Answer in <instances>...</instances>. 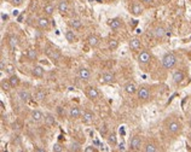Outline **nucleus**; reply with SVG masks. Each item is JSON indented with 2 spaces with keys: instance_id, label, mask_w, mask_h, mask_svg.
<instances>
[{
  "instance_id": "f257e3e1",
  "label": "nucleus",
  "mask_w": 191,
  "mask_h": 152,
  "mask_svg": "<svg viewBox=\"0 0 191 152\" xmlns=\"http://www.w3.org/2000/svg\"><path fill=\"white\" fill-rule=\"evenodd\" d=\"M164 128L167 130L168 134L171 135H178L180 134L181 129H183V126L180 123V121H178L177 118H173V117H168L164 122Z\"/></svg>"
},
{
  "instance_id": "f03ea898",
  "label": "nucleus",
  "mask_w": 191,
  "mask_h": 152,
  "mask_svg": "<svg viewBox=\"0 0 191 152\" xmlns=\"http://www.w3.org/2000/svg\"><path fill=\"white\" fill-rule=\"evenodd\" d=\"M177 62H178L177 56L174 53H172V52H168L162 58V66L164 69H167V70H171V69H173L175 66Z\"/></svg>"
},
{
  "instance_id": "7ed1b4c3",
  "label": "nucleus",
  "mask_w": 191,
  "mask_h": 152,
  "mask_svg": "<svg viewBox=\"0 0 191 152\" xmlns=\"http://www.w3.org/2000/svg\"><path fill=\"white\" fill-rule=\"evenodd\" d=\"M137 97L142 102H148L150 99V88L148 86H140V87H138Z\"/></svg>"
},
{
  "instance_id": "20e7f679",
  "label": "nucleus",
  "mask_w": 191,
  "mask_h": 152,
  "mask_svg": "<svg viewBox=\"0 0 191 152\" xmlns=\"http://www.w3.org/2000/svg\"><path fill=\"white\" fill-rule=\"evenodd\" d=\"M115 82V74L114 72H104L101 78V84H104V85H110V84H114Z\"/></svg>"
},
{
  "instance_id": "39448f33",
  "label": "nucleus",
  "mask_w": 191,
  "mask_h": 152,
  "mask_svg": "<svg viewBox=\"0 0 191 152\" xmlns=\"http://www.w3.org/2000/svg\"><path fill=\"white\" fill-rule=\"evenodd\" d=\"M172 79H173V82L175 85H180L185 80V74L183 70H175L172 75Z\"/></svg>"
},
{
  "instance_id": "423d86ee",
  "label": "nucleus",
  "mask_w": 191,
  "mask_h": 152,
  "mask_svg": "<svg viewBox=\"0 0 191 152\" xmlns=\"http://www.w3.org/2000/svg\"><path fill=\"white\" fill-rule=\"evenodd\" d=\"M46 54L51 58V59H53V60H59L61 59V57H62V54H61V52L58 51V50H56V48H53V47H46Z\"/></svg>"
},
{
  "instance_id": "0eeeda50",
  "label": "nucleus",
  "mask_w": 191,
  "mask_h": 152,
  "mask_svg": "<svg viewBox=\"0 0 191 152\" xmlns=\"http://www.w3.org/2000/svg\"><path fill=\"white\" fill-rule=\"evenodd\" d=\"M150 60H151V53H150L148 50H144V51H142V52L139 53V56H138V62H139L140 64H148Z\"/></svg>"
},
{
  "instance_id": "6e6552de",
  "label": "nucleus",
  "mask_w": 191,
  "mask_h": 152,
  "mask_svg": "<svg viewBox=\"0 0 191 152\" xmlns=\"http://www.w3.org/2000/svg\"><path fill=\"white\" fill-rule=\"evenodd\" d=\"M130 146H131V150H133V151L140 150V147H142V138H140L139 135L132 136L131 142H130Z\"/></svg>"
},
{
  "instance_id": "1a4fd4ad",
  "label": "nucleus",
  "mask_w": 191,
  "mask_h": 152,
  "mask_svg": "<svg viewBox=\"0 0 191 152\" xmlns=\"http://www.w3.org/2000/svg\"><path fill=\"white\" fill-rule=\"evenodd\" d=\"M86 96H87L88 99L94 100V99H97V98L99 97V93H98V90L96 88V87L89 86V87L86 88Z\"/></svg>"
},
{
  "instance_id": "9d476101",
  "label": "nucleus",
  "mask_w": 191,
  "mask_h": 152,
  "mask_svg": "<svg viewBox=\"0 0 191 152\" xmlns=\"http://www.w3.org/2000/svg\"><path fill=\"white\" fill-rule=\"evenodd\" d=\"M77 75H79V79L82 80V81H88L89 78H91V71L87 69V68H80L79 71H77Z\"/></svg>"
},
{
  "instance_id": "9b49d317",
  "label": "nucleus",
  "mask_w": 191,
  "mask_h": 152,
  "mask_svg": "<svg viewBox=\"0 0 191 152\" xmlns=\"http://www.w3.org/2000/svg\"><path fill=\"white\" fill-rule=\"evenodd\" d=\"M8 42H9L10 48H11L12 51H15V50L17 48L18 44H20V39H18V36L11 34V35H9V38H8Z\"/></svg>"
},
{
  "instance_id": "f8f14e48",
  "label": "nucleus",
  "mask_w": 191,
  "mask_h": 152,
  "mask_svg": "<svg viewBox=\"0 0 191 152\" xmlns=\"http://www.w3.org/2000/svg\"><path fill=\"white\" fill-rule=\"evenodd\" d=\"M124 90H125V92L127 93V94H134V93H137V91H138V87L136 86V84L134 82H127L126 85H125V87H124Z\"/></svg>"
},
{
  "instance_id": "ddd939ff",
  "label": "nucleus",
  "mask_w": 191,
  "mask_h": 152,
  "mask_svg": "<svg viewBox=\"0 0 191 152\" xmlns=\"http://www.w3.org/2000/svg\"><path fill=\"white\" fill-rule=\"evenodd\" d=\"M93 120H94V114H93L91 110H85V111L82 112V121H83V123L88 124V123H91Z\"/></svg>"
},
{
  "instance_id": "4468645a",
  "label": "nucleus",
  "mask_w": 191,
  "mask_h": 152,
  "mask_svg": "<svg viewBox=\"0 0 191 152\" xmlns=\"http://www.w3.org/2000/svg\"><path fill=\"white\" fill-rule=\"evenodd\" d=\"M131 12L133 16H140L143 14V6L139 3H133L131 6Z\"/></svg>"
},
{
  "instance_id": "2eb2a0df",
  "label": "nucleus",
  "mask_w": 191,
  "mask_h": 152,
  "mask_svg": "<svg viewBox=\"0 0 191 152\" xmlns=\"http://www.w3.org/2000/svg\"><path fill=\"white\" fill-rule=\"evenodd\" d=\"M108 26L113 29V30H117L121 26H122V21L120 18H111L108 21Z\"/></svg>"
},
{
  "instance_id": "dca6fc26",
  "label": "nucleus",
  "mask_w": 191,
  "mask_h": 152,
  "mask_svg": "<svg viewBox=\"0 0 191 152\" xmlns=\"http://www.w3.org/2000/svg\"><path fill=\"white\" fill-rule=\"evenodd\" d=\"M87 44L89 47L94 48V47H97L99 45V38L97 35H88L87 38Z\"/></svg>"
},
{
  "instance_id": "f3484780",
  "label": "nucleus",
  "mask_w": 191,
  "mask_h": 152,
  "mask_svg": "<svg viewBox=\"0 0 191 152\" xmlns=\"http://www.w3.org/2000/svg\"><path fill=\"white\" fill-rule=\"evenodd\" d=\"M81 116V110H80V108H77V106H71L70 109H69V117L71 118V120H76V118H79Z\"/></svg>"
},
{
  "instance_id": "a211bd4d",
  "label": "nucleus",
  "mask_w": 191,
  "mask_h": 152,
  "mask_svg": "<svg viewBox=\"0 0 191 152\" xmlns=\"http://www.w3.org/2000/svg\"><path fill=\"white\" fill-rule=\"evenodd\" d=\"M166 34H167V32H166L164 27H162V26H158L154 29V35L156 39H162V38H164Z\"/></svg>"
},
{
  "instance_id": "6ab92c4d",
  "label": "nucleus",
  "mask_w": 191,
  "mask_h": 152,
  "mask_svg": "<svg viewBox=\"0 0 191 152\" xmlns=\"http://www.w3.org/2000/svg\"><path fill=\"white\" fill-rule=\"evenodd\" d=\"M45 118V115L40 111V110H34L33 112H32V121L33 122H41L42 120Z\"/></svg>"
},
{
  "instance_id": "aec40b11",
  "label": "nucleus",
  "mask_w": 191,
  "mask_h": 152,
  "mask_svg": "<svg viewBox=\"0 0 191 152\" xmlns=\"http://www.w3.org/2000/svg\"><path fill=\"white\" fill-rule=\"evenodd\" d=\"M57 10H58V12H59L61 15H65V14L68 12L69 6H68V3L65 2V0H62V2H59V3H58V5H57Z\"/></svg>"
},
{
  "instance_id": "412c9836",
  "label": "nucleus",
  "mask_w": 191,
  "mask_h": 152,
  "mask_svg": "<svg viewBox=\"0 0 191 152\" xmlns=\"http://www.w3.org/2000/svg\"><path fill=\"white\" fill-rule=\"evenodd\" d=\"M44 72H45V70L41 65H34L33 69H32V74H33V76H35V78H42Z\"/></svg>"
},
{
  "instance_id": "4be33fe9",
  "label": "nucleus",
  "mask_w": 191,
  "mask_h": 152,
  "mask_svg": "<svg viewBox=\"0 0 191 152\" xmlns=\"http://www.w3.org/2000/svg\"><path fill=\"white\" fill-rule=\"evenodd\" d=\"M36 24H38V27L40 29H47L49 26H50V21H49L47 17H40L38 20V22H36Z\"/></svg>"
},
{
  "instance_id": "5701e85b",
  "label": "nucleus",
  "mask_w": 191,
  "mask_h": 152,
  "mask_svg": "<svg viewBox=\"0 0 191 152\" xmlns=\"http://www.w3.org/2000/svg\"><path fill=\"white\" fill-rule=\"evenodd\" d=\"M130 48L131 50H133V51H136V50H139L140 48V46H142V42H140V40L138 39V38H133V39H131L130 40Z\"/></svg>"
},
{
  "instance_id": "b1692460",
  "label": "nucleus",
  "mask_w": 191,
  "mask_h": 152,
  "mask_svg": "<svg viewBox=\"0 0 191 152\" xmlns=\"http://www.w3.org/2000/svg\"><path fill=\"white\" fill-rule=\"evenodd\" d=\"M144 151L145 152H157L158 151V147L155 142H146L145 146H144Z\"/></svg>"
},
{
  "instance_id": "393cba45",
  "label": "nucleus",
  "mask_w": 191,
  "mask_h": 152,
  "mask_svg": "<svg viewBox=\"0 0 191 152\" xmlns=\"http://www.w3.org/2000/svg\"><path fill=\"white\" fill-rule=\"evenodd\" d=\"M18 98L21 102L23 103H27L29 99H30V93L28 91H20L18 92Z\"/></svg>"
},
{
  "instance_id": "a878e982",
  "label": "nucleus",
  "mask_w": 191,
  "mask_h": 152,
  "mask_svg": "<svg viewBox=\"0 0 191 152\" xmlns=\"http://www.w3.org/2000/svg\"><path fill=\"white\" fill-rule=\"evenodd\" d=\"M34 98H35V100L39 102V103H40V102H44L45 98H46V92H45L44 90H38V91L35 92Z\"/></svg>"
},
{
  "instance_id": "bb28decb",
  "label": "nucleus",
  "mask_w": 191,
  "mask_h": 152,
  "mask_svg": "<svg viewBox=\"0 0 191 152\" xmlns=\"http://www.w3.org/2000/svg\"><path fill=\"white\" fill-rule=\"evenodd\" d=\"M9 81H10V84H11V86H12V88H15V87H18V85H20V78L16 75V74H14V75H10V78H9Z\"/></svg>"
},
{
  "instance_id": "cd10ccee",
  "label": "nucleus",
  "mask_w": 191,
  "mask_h": 152,
  "mask_svg": "<svg viewBox=\"0 0 191 152\" xmlns=\"http://www.w3.org/2000/svg\"><path fill=\"white\" fill-rule=\"evenodd\" d=\"M27 58H28L29 60H32V62L36 60V59H38V52H36V50L29 48V50L27 51Z\"/></svg>"
},
{
  "instance_id": "c85d7f7f",
  "label": "nucleus",
  "mask_w": 191,
  "mask_h": 152,
  "mask_svg": "<svg viewBox=\"0 0 191 152\" xmlns=\"http://www.w3.org/2000/svg\"><path fill=\"white\" fill-rule=\"evenodd\" d=\"M69 26L73 28V29H80L82 27V22L77 18H73L70 22H69Z\"/></svg>"
},
{
  "instance_id": "c756f323",
  "label": "nucleus",
  "mask_w": 191,
  "mask_h": 152,
  "mask_svg": "<svg viewBox=\"0 0 191 152\" xmlns=\"http://www.w3.org/2000/svg\"><path fill=\"white\" fill-rule=\"evenodd\" d=\"M44 121H45V123H46L47 126H53V124H56V120H55V117H53L52 114H46Z\"/></svg>"
},
{
  "instance_id": "7c9ffc66",
  "label": "nucleus",
  "mask_w": 191,
  "mask_h": 152,
  "mask_svg": "<svg viewBox=\"0 0 191 152\" xmlns=\"http://www.w3.org/2000/svg\"><path fill=\"white\" fill-rule=\"evenodd\" d=\"M53 12H55V6L52 4H46L44 6V14L46 16H51V15H53Z\"/></svg>"
},
{
  "instance_id": "2f4dec72",
  "label": "nucleus",
  "mask_w": 191,
  "mask_h": 152,
  "mask_svg": "<svg viewBox=\"0 0 191 152\" xmlns=\"http://www.w3.org/2000/svg\"><path fill=\"white\" fill-rule=\"evenodd\" d=\"M65 39H67V41L68 42H75V40H76V36H75V34H74V32L73 30H67L65 32Z\"/></svg>"
},
{
  "instance_id": "473e14b6",
  "label": "nucleus",
  "mask_w": 191,
  "mask_h": 152,
  "mask_svg": "<svg viewBox=\"0 0 191 152\" xmlns=\"http://www.w3.org/2000/svg\"><path fill=\"white\" fill-rule=\"evenodd\" d=\"M81 150H82V147H81V144L79 141H71V144H70V151H73V152H80Z\"/></svg>"
},
{
  "instance_id": "72a5a7b5",
  "label": "nucleus",
  "mask_w": 191,
  "mask_h": 152,
  "mask_svg": "<svg viewBox=\"0 0 191 152\" xmlns=\"http://www.w3.org/2000/svg\"><path fill=\"white\" fill-rule=\"evenodd\" d=\"M10 88H12V86H11L9 79H8V80H2V90L5 91V92H9Z\"/></svg>"
},
{
  "instance_id": "f704fd0d",
  "label": "nucleus",
  "mask_w": 191,
  "mask_h": 152,
  "mask_svg": "<svg viewBox=\"0 0 191 152\" xmlns=\"http://www.w3.org/2000/svg\"><path fill=\"white\" fill-rule=\"evenodd\" d=\"M108 142H109V145H111V146H115V145L117 144V138H116V134H115V133L109 134V136H108Z\"/></svg>"
},
{
  "instance_id": "c9c22d12",
  "label": "nucleus",
  "mask_w": 191,
  "mask_h": 152,
  "mask_svg": "<svg viewBox=\"0 0 191 152\" xmlns=\"http://www.w3.org/2000/svg\"><path fill=\"white\" fill-rule=\"evenodd\" d=\"M108 46H109V48H110L111 51H114V50H116V48H117V46H119V42H117L115 39H111V40L109 41Z\"/></svg>"
},
{
  "instance_id": "e433bc0d",
  "label": "nucleus",
  "mask_w": 191,
  "mask_h": 152,
  "mask_svg": "<svg viewBox=\"0 0 191 152\" xmlns=\"http://www.w3.org/2000/svg\"><path fill=\"white\" fill-rule=\"evenodd\" d=\"M52 151H53V152H62V151H63V145H62V144H59V142L53 144Z\"/></svg>"
},
{
  "instance_id": "4c0bfd02",
  "label": "nucleus",
  "mask_w": 191,
  "mask_h": 152,
  "mask_svg": "<svg viewBox=\"0 0 191 152\" xmlns=\"http://www.w3.org/2000/svg\"><path fill=\"white\" fill-rule=\"evenodd\" d=\"M6 72H8L9 75H14V74H15V68H14V65H11V64L6 65Z\"/></svg>"
},
{
  "instance_id": "58836bf2",
  "label": "nucleus",
  "mask_w": 191,
  "mask_h": 152,
  "mask_svg": "<svg viewBox=\"0 0 191 152\" xmlns=\"http://www.w3.org/2000/svg\"><path fill=\"white\" fill-rule=\"evenodd\" d=\"M11 3H12L14 6L18 8V6H21V5L23 4V0H11Z\"/></svg>"
},
{
  "instance_id": "ea45409f",
  "label": "nucleus",
  "mask_w": 191,
  "mask_h": 152,
  "mask_svg": "<svg viewBox=\"0 0 191 152\" xmlns=\"http://www.w3.org/2000/svg\"><path fill=\"white\" fill-rule=\"evenodd\" d=\"M0 70H2V71L6 70V65H5V60H4V58L0 59Z\"/></svg>"
},
{
  "instance_id": "a19ab883",
  "label": "nucleus",
  "mask_w": 191,
  "mask_h": 152,
  "mask_svg": "<svg viewBox=\"0 0 191 152\" xmlns=\"http://www.w3.org/2000/svg\"><path fill=\"white\" fill-rule=\"evenodd\" d=\"M85 152H97V148H96L94 146H87L85 148Z\"/></svg>"
},
{
  "instance_id": "79ce46f5",
  "label": "nucleus",
  "mask_w": 191,
  "mask_h": 152,
  "mask_svg": "<svg viewBox=\"0 0 191 152\" xmlns=\"http://www.w3.org/2000/svg\"><path fill=\"white\" fill-rule=\"evenodd\" d=\"M57 112H58V115H59L61 117H64V108L58 106V108H57Z\"/></svg>"
},
{
  "instance_id": "37998d69",
  "label": "nucleus",
  "mask_w": 191,
  "mask_h": 152,
  "mask_svg": "<svg viewBox=\"0 0 191 152\" xmlns=\"http://www.w3.org/2000/svg\"><path fill=\"white\" fill-rule=\"evenodd\" d=\"M12 129H14V130H20V129H21V126H20L17 122H15V123L12 124Z\"/></svg>"
},
{
  "instance_id": "c03bdc74",
  "label": "nucleus",
  "mask_w": 191,
  "mask_h": 152,
  "mask_svg": "<svg viewBox=\"0 0 191 152\" xmlns=\"http://www.w3.org/2000/svg\"><path fill=\"white\" fill-rule=\"evenodd\" d=\"M119 150H120V151H125V150H126V148H125V144H124V142H121V144L119 145Z\"/></svg>"
},
{
  "instance_id": "a18cd8bd",
  "label": "nucleus",
  "mask_w": 191,
  "mask_h": 152,
  "mask_svg": "<svg viewBox=\"0 0 191 152\" xmlns=\"http://www.w3.org/2000/svg\"><path fill=\"white\" fill-rule=\"evenodd\" d=\"M143 2V4H145V5H150L151 3H152V0H142Z\"/></svg>"
},
{
  "instance_id": "49530a36",
  "label": "nucleus",
  "mask_w": 191,
  "mask_h": 152,
  "mask_svg": "<svg viewBox=\"0 0 191 152\" xmlns=\"http://www.w3.org/2000/svg\"><path fill=\"white\" fill-rule=\"evenodd\" d=\"M105 132H107V127L103 126V129H101V134H102V135H105Z\"/></svg>"
},
{
  "instance_id": "de8ad7c7",
  "label": "nucleus",
  "mask_w": 191,
  "mask_h": 152,
  "mask_svg": "<svg viewBox=\"0 0 191 152\" xmlns=\"http://www.w3.org/2000/svg\"><path fill=\"white\" fill-rule=\"evenodd\" d=\"M8 18H9V17H8V15H4V14L2 15V20H3V21H6Z\"/></svg>"
},
{
  "instance_id": "09e8293b",
  "label": "nucleus",
  "mask_w": 191,
  "mask_h": 152,
  "mask_svg": "<svg viewBox=\"0 0 191 152\" xmlns=\"http://www.w3.org/2000/svg\"><path fill=\"white\" fill-rule=\"evenodd\" d=\"M35 151H40V152H45V150L44 148H34Z\"/></svg>"
},
{
  "instance_id": "8fccbe9b",
  "label": "nucleus",
  "mask_w": 191,
  "mask_h": 152,
  "mask_svg": "<svg viewBox=\"0 0 191 152\" xmlns=\"http://www.w3.org/2000/svg\"><path fill=\"white\" fill-rule=\"evenodd\" d=\"M187 139H189V141L191 142V132H190V133L187 134Z\"/></svg>"
},
{
  "instance_id": "3c124183",
  "label": "nucleus",
  "mask_w": 191,
  "mask_h": 152,
  "mask_svg": "<svg viewBox=\"0 0 191 152\" xmlns=\"http://www.w3.org/2000/svg\"><path fill=\"white\" fill-rule=\"evenodd\" d=\"M189 126H190V128H191V120L189 121Z\"/></svg>"
},
{
  "instance_id": "603ef678",
  "label": "nucleus",
  "mask_w": 191,
  "mask_h": 152,
  "mask_svg": "<svg viewBox=\"0 0 191 152\" xmlns=\"http://www.w3.org/2000/svg\"><path fill=\"white\" fill-rule=\"evenodd\" d=\"M2 2H5V0H2Z\"/></svg>"
}]
</instances>
